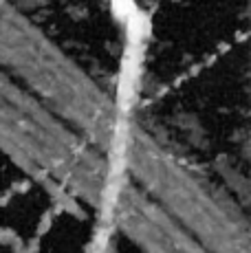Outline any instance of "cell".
Returning <instances> with one entry per match:
<instances>
[{"instance_id":"cell-1","label":"cell","mask_w":251,"mask_h":253,"mask_svg":"<svg viewBox=\"0 0 251 253\" xmlns=\"http://www.w3.org/2000/svg\"><path fill=\"white\" fill-rule=\"evenodd\" d=\"M0 66L101 152L113 150L124 121L119 108L88 73L7 0H0Z\"/></svg>"},{"instance_id":"cell-2","label":"cell","mask_w":251,"mask_h":253,"mask_svg":"<svg viewBox=\"0 0 251 253\" xmlns=\"http://www.w3.org/2000/svg\"><path fill=\"white\" fill-rule=\"evenodd\" d=\"M0 150L29 174L99 205L108 194L104 152L0 69Z\"/></svg>"},{"instance_id":"cell-3","label":"cell","mask_w":251,"mask_h":253,"mask_svg":"<svg viewBox=\"0 0 251 253\" xmlns=\"http://www.w3.org/2000/svg\"><path fill=\"white\" fill-rule=\"evenodd\" d=\"M113 148L124 150V161L134 176L205 245L216 247L218 253H247V227L236 209L223 203L211 185L167 154L150 134L124 119Z\"/></svg>"},{"instance_id":"cell-4","label":"cell","mask_w":251,"mask_h":253,"mask_svg":"<svg viewBox=\"0 0 251 253\" xmlns=\"http://www.w3.org/2000/svg\"><path fill=\"white\" fill-rule=\"evenodd\" d=\"M115 213L122 229L148 253H205L194 238H187L178 222L170 220L159 205L143 201L137 189H124L115 201Z\"/></svg>"}]
</instances>
